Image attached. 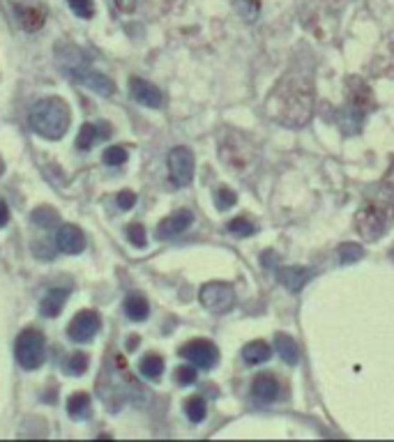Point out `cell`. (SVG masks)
<instances>
[{
	"label": "cell",
	"mask_w": 394,
	"mask_h": 442,
	"mask_svg": "<svg viewBox=\"0 0 394 442\" xmlns=\"http://www.w3.org/2000/svg\"><path fill=\"white\" fill-rule=\"evenodd\" d=\"M191 221H194V214L189 210H178V212L169 214V217L157 226V231H155L157 240H171V238H176V235L185 233L187 228L191 226Z\"/></svg>",
	"instance_id": "cell-10"
},
{
	"label": "cell",
	"mask_w": 394,
	"mask_h": 442,
	"mask_svg": "<svg viewBox=\"0 0 394 442\" xmlns=\"http://www.w3.org/2000/svg\"><path fill=\"white\" fill-rule=\"evenodd\" d=\"M394 219V196L392 198H378L366 200L355 214V231L364 240H378L387 233Z\"/></svg>",
	"instance_id": "cell-3"
},
{
	"label": "cell",
	"mask_w": 394,
	"mask_h": 442,
	"mask_svg": "<svg viewBox=\"0 0 394 442\" xmlns=\"http://www.w3.org/2000/svg\"><path fill=\"white\" fill-rule=\"evenodd\" d=\"M309 279H311V269H307V267H281V269H276V281H279L283 288L293 290V293H297V290H300Z\"/></svg>",
	"instance_id": "cell-12"
},
{
	"label": "cell",
	"mask_w": 394,
	"mask_h": 442,
	"mask_svg": "<svg viewBox=\"0 0 394 442\" xmlns=\"http://www.w3.org/2000/svg\"><path fill=\"white\" fill-rule=\"evenodd\" d=\"M115 5L120 7L122 12H131L136 7V0H115Z\"/></svg>",
	"instance_id": "cell-36"
},
{
	"label": "cell",
	"mask_w": 394,
	"mask_h": 442,
	"mask_svg": "<svg viewBox=\"0 0 394 442\" xmlns=\"http://www.w3.org/2000/svg\"><path fill=\"white\" fill-rule=\"evenodd\" d=\"M200 304L212 314H226L235 304V290L224 281H210L200 288Z\"/></svg>",
	"instance_id": "cell-5"
},
{
	"label": "cell",
	"mask_w": 394,
	"mask_h": 442,
	"mask_svg": "<svg viewBox=\"0 0 394 442\" xmlns=\"http://www.w3.org/2000/svg\"><path fill=\"white\" fill-rule=\"evenodd\" d=\"M88 355L86 352H74L72 357L65 362V371H67V376H83V373L88 371Z\"/></svg>",
	"instance_id": "cell-25"
},
{
	"label": "cell",
	"mask_w": 394,
	"mask_h": 442,
	"mask_svg": "<svg viewBox=\"0 0 394 442\" xmlns=\"http://www.w3.org/2000/svg\"><path fill=\"white\" fill-rule=\"evenodd\" d=\"M30 219H32V224H37L41 228H55L60 221L58 212L51 210V207H37V210L30 212Z\"/></svg>",
	"instance_id": "cell-21"
},
{
	"label": "cell",
	"mask_w": 394,
	"mask_h": 442,
	"mask_svg": "<svg viewBox=\"0 0 394 442\" xmlns=\"http://www.w3.org/2000/svg\"><path fill=\"white\" fill-rule=\"evenodd\" d=\"M265 108L276 122L288 124V127H302V124H307L311 117V110H314L311 74H307L304 69L288 72L276 83Z\"/></svg>",
	"instance_id": "cell-1"
},
{
	"label": "cell",
	"mask_w": 394,
	"mask_h": 442,
	"mask_svg": "<svg viewBox=\"0 0 394 442\" xmlns=\"http://www.w3.org/2000/svg\"><path fill=\"white\" fill-rule=\"evenodd\" d=\"M127 148L124 145H113V148H106L104 150V164L109 166H120L127 162Z\"/></svg>",
	"instance_id": "cell-27"
},
{
	"label": "cell",
	"mask_w": 394,
	"mask_h": 442,
	"mask_svg": "<svg viewBox=\"0 0 394 442\" xmlns=\"http://www.w3.org/2000/svg\"><path fill=\"white\" fill-rule=\"evenodd\" d=\"M14 350H17V359H19L21 369H26V371L39 369L46 359L44 334L35 327H26L17 336V345H14Z\"/></svg>",
	"instance_id": "cell-4"
},
{
	"label": "cell",
	"mask_w": 394,
	"mask_h": 442,
	"mask_svg": "<svg viewBox=\"0 0 394 442\" xmlns=\"http://www.w3.org/2000/svg\"><path fill=\"white\" fill-rule=\"evenodd\" d=\"M180 355L185 359H189V362L194 366H198V369H212L219 359V350H217V345L212 341H207V338H194V341L185 343L182 348H180Z\"/></svg>",
	"instance_id": "cell-7"
},
{
	"label": "cell",
	"mask_w": 394,
	"mask_h": 442,
	"mask_svg": "<svg viewBox=\"0 0 394 442\" xmlns=\"http://www.w3.org/2000/svg\"><path fill=\"white\" fill-rule=\"evenodd\" d=\"M274 348L286 364H297V359H300V350H297L295 341L288 334H276L274 336Z\"/></svg>",
	"instance_id": "cell-18"
},
{
	"label": "cell",
	"mask_w": 394,
	"mask_h": 442,
	"mask_svg": "<svg viewBox=\"0 0 394 442\" xmlns=\"http://www.w3.org/2000/svg\"><path fill=\"white\" fill-rule=\"evenodd\" d=\"M176 383L178 385L196 383V369H194V366H178V369H176Z\"/></svg>",
	"instance_id": "cell-31"
},
{
	"label": "cell",
	"mask_w": 394,
	"mask_h": 442,
	"mask_svg": "<svg viewBox=\"0 0 394 442\" xmlns=\"http://www.w3.org/2000/svg\"><path fill=\"white\" fill-rule=\"evenodd\" d=\"M127 238L134 247H138V249L145 247V228L141 224H131L127 228Z\"/></svg>",
	"instance_id": "cell-32"
},
{
	"label": "cell",
	"mask_w": 394,
	"mask_h": 442,
	"mask_svg": "<svg viewBox=\"0 0 394 442\" xmlns=\"http://www.w3.org/2000/svg\"><path fill=\"white\" fill-rule=\"evenodd\" d=\"M55 244H58V249L62 253L76 256L86 249V235L81 233V228L67 224L58 231V240H55Z\"/></svg>",
	"instance_id": "cell-11"
},
{
	"label": "cell",
	"mask_w": 394,
	"mask_h": 442,
	"mask_svg": "<svg viewBox=\"0 0 394 442\" xmlns=\"http://www.w3.org/2000/svg\"><path fill=\"white\" fill-rule=\"evenodd\" d=\"M138 369L148 380H157L164 373V359L159 355H145L138 364Z\"/></svg>",
	"instance_id": "cell-20"
},
{
	"label": "cell",
	"mask_w": 394,
	"mask_h": 442,
	"mask_svg": "<svg viewBox=\"0 0 394 442\" xmlns=\"http://www.w3.org/2000/svg\"><path fill=\"white\" fill-rule=\"evenodd\" d=\"M270 355H272V348L265 341H252L242 348V357H245L247 364H263L268 362Z\"/></svg>",
	"instance_id": "cell-17"
},
{
	"label": "cell",
	"mask_w": 394,
	"mask_h": 442,
	"mask_svg": "<svg viewBox=\"0 0 394 442\" xmlns=\"http://www.w3.org/2000/svg\"><path fill=\"white\" fill-rule=\"evenodd\" d=\"M337 253H339V262L348 265V262H355L359 256H362V247L355 244V242H344V244L337 249Z\"/></svg>",
	"instance_id": "cell-26"
},
{
	"label": "cell",
	"mask_w": 394,
	"mask_h": 442,
	"mask_svg": "<svg viewBox=\"0 0 394 442\" xmlns=\"http://www.w3.org/2000/svg\"><path fill=\"white\" fill-rule=\"evenodd\" d=\"M97 138H102V134L97 131V124L86 122V124L81 127L79 136H76V148H79V150H90Z\"/></svg>",
	"instance_id": "cell-22"
},
{
	"label": "cell",
	"mask_w": 394,
	"mask_h": 442,
	"mask_svg": "<svg viewBox=\"0 0 394 442\" xmlns=\"http://www.w3.org/2000/svg\"><path fill=\"white\" fill-rule=\"evenodd\" d=\"M129 90H131V97H134L138 104L148 106V108H159L164 104V95L159 93V88L152 86V83L145 81V79L131 76V79H129Z\"/></svg>",
	"instance_id": "cell-9"
},
{
	"label": "cell",
	"mask_w": 394,
	"mask_h": 442,
	"mask_svg": "<svg viewBox=\"0 0 394 442\" xmlns=\"http://www.w3.org/2000/svg\"><path fill=\"white\" fill-rule=\"evenodd\" d=\"M69 122H72V113L60 97H48V99L37 102L30 110V117H28V124L35 134L48 138V141H58L65 136Z\"/></svg>",
	"instance_id": "cell-2"
},
{
	"label": "cell",
	"mask_w": 394,
	"mask_h": 442,
	"mask_svg": "<svg viewBox=\"0 0 394 442\" xmlns=\"http://www.w3.org/2000/svg\"><path fill=\"white\" fill-rule=\"evenodd\" d=\"M5 171V166H3V159H0V173H3Z\"/></svg>",
	"instance_id": "cell-37"
},
{
	"label": "cell",
	"mask_w": 394,
	"mask_h": 442,
	"mask_svg": "<svg viewBox=\"0 0 394 442\" xmlns=\"http://www.w3.org/2000/svg\"><path fill=\"white\" fill-rule=\"evenodd\" d=\"M102 327V318L97 311H79L74 318H72V323L67 325V334L72 341L76 343H88V341H93V338L97 336V332H100Z\"/></svg>",
	"instance_id": "cell-6"
},
{
	"label": "cell",
	"mask_w": 394,
	"mask_h": 442,
	"mask_svg": "<svg viewBox=\"0 0 394 442\" xmlns=\"http://www.w3.org/2000/svg\"><path fill=\"white\" fill-rule=\"evenodd\" d=\"M67 295H69V290H65V288L48 290V293L44 295V300L39 302L41 316H46V318L60 316V311H62V307H65V302H67Z\"/></svg>",
	"instance_id": "cell-15"
},
{
	"label": "cell",
	"mask_w": 394,
	"mask_h": 442,
	"mask_svg": "<svg viewBox=\"0 0 394 442\" xmlns=\"http://www.w3.org/2000/svg\"><path fill=\"white\" fill-rule=\"evenodd\" d=\"M124 314H127L129 320H136V323H141L145 320V318L150 316V307H148V300H145L143 295H129L127 300H124Z\"/></svg>",
	"instance_id": "cell-16"
},
{
	"label": "cell",
	"mask_w": 394,
	"mask_h": 442,
	"mask_svg": "<svg viewBox=\"0 0 394 442\" xmlns=\"http://www.w3.org/2000/svg\"><path fill=\"white\" fill-rule=\"evenodd\" d=\"M67 412H69V417H74V419H83V417H88V412H90V396L88 394H72V396L67 398Z\"/></svg>",
	"instance_id": "cell-19"
},
{
	"label": "cell",
	"mask_w": 394,
	"mask_h": 442,
	"mask_svg": "<svg viewBox=\"0 0 394 442\" xmlns=\"http://www.w3.org/2000/svg\"><path fill=\"white\" fill-rule=\"evenodd\" d=\"M238 12L247 21H254L256 14H259V3L256 0H238Z\"/></svg>",
	"instance_id": "cell-33"
},
{
	"label": "cell",
	"mask_w": 394,
	"mask_h": 442,
	"mask_svg": "<svg viewBox=\"0 0 394 442\" xmlns=\"http://www.w3.org/2000/svg\"><path fill=\"white\" fill-rule=\"evenodd\" d=\"M169 173L176 186H187L194 180V155L189 148H173L169 155Z\"/></svg>",
	"instance_id": "cell-8"
},
{
	"label": "cell",
	"mask_w": 394,
	"mask_h": 442,
	"mask_svg": "<svg viewBox=\"0 0 394 442\" xmlns=\"http://www.w3.org/2000/svg\"><path fill=\"white\" fill-rule=\"evenodd\" d=\"M21 26L26 30H39L44 26V12L37 10V7H28V10H21Z\"/></svg>",
	"instance_id": "cell-23"
},
{
	"label": "cell",
	"mask_w": 394,
	"mask_h": 442,
	"mask_svg": "<svg viewBox=\"0 0 394 442\" xmlns=\"http://www.w3.org/2000/svg\"><path fill=\"white\" fill-rule=\"evenodd\" d=\"M76 83H81V86H86V88L93 90V93L104 95V97H109V95L115 93V83L111 81V79H106L104 74L95 72V69H90V67L81 74V79L76 81Z\"/></svg>",
	"instance_id": "cell-13"
},
{
	"label": "cell",
	"mask_w": 394,
	"mask_h": 442,
	"mask_svg": "<svg viewBox=\"0 0 394 442\" xmlns=\"http://www.w3.org/2000/svg\"><path fill=\"white\" fill-rule=\"evenodd\" d=\"M228 231H231L233 235H240V238H245V235H252L256 228H254V224L249 219L238 217V219H233L231 224H228Z\"/></svg>",
	"instance_id": "cell-29"
},
{
	"label": "cell",
	"mask_w": 394,
	"mask_h": 442,
	"mask_svg": "<svg viewBox=\"0 0 394 442\" xmlns=\"http://www.w3.org/2000/svg\"><path fill=\"white\" fill-rule=\"evenodd\" d=\"M185 412H187V417H189V419L194 421V424H198V421H203L205 414H207L205 401L200 398V396H191V398L185 403Z\"/></svg>",
	"instance_id": "cell-24"
},
{
	"label": "cell",
	"mask_w": 394,
	"mask_h": 442,
	"mask_svg": "<svg viewBox=\"0 0 394 442\" xmlns=\"http://www.w3.org/2000/svg\"><path fill=\"white\" fill-rule=\"evenodd\" d=\"M252 394L261 403H270V401H274L276 394H279V383H276L272 376H268V373H261V376L254 378Z\"/></svg>",
	"instance_id": "cell-14"
},
{
	"label": "cell",
	"mask_w": 394,
	"mask_h": 442,
	"mask_svg": "<svg viewBox=\"0 0 394 442\" xmlns=\"http://www.w3.org/2000/svg\"><path fill=\"white\" fill-rule=\"evenodd\" d=\"M214 198H217V207H219V210H228V207H233L235 200H238V196H235V193L228 189V186H221V189H217Z\"/></svg>",
	"instance_id": "cell-30"
},
{
	"label": "cell",
	"mask_w": 394,
	"mask_h": 442,
	"mask_svg": "<svg viewBox=\"0 0 394 442\" xmlns=\"http://www.w3.org/2000/svg\"><path fill=\"white\" fill-rule=\"evenodd\" d=\"M7 221H10V207H7L5 200H0V228H5Z\"/></svg>",
	"instance_id": "cell-35"
},
{
	"label": "cell",
	"mask_w": 394,
	"mask_h": 442,
	"mask_svg": "<svg viewBox=\"0 0 394 442\" xmlns=\"http://www.w3.org/2000/svg\"><path fill=\"white\" fill-rule=\"evenodd\" d=\"M115 200H118V207H120V210H131V207L136 205V193L129 191V189H124V191L118 193Z\"/></svg>",
	"instance_id": "cell-34"
},
{
	"label": "cell",
	"mask_w": 394,
	"mask_h": 442,
	"mask_svg": "<svg viewBox=\"0 0 394 442\" xmlns=\"http://www.w3.org/2000/svg\"><path fill=\"white\" fill-rule=\"evenodd\" d=\"M67 3H69V10H72L79 19H93L95 7L90 0H67Z\"/></svg>",
	"instance_id": "cell-28"
}]
</instances>
